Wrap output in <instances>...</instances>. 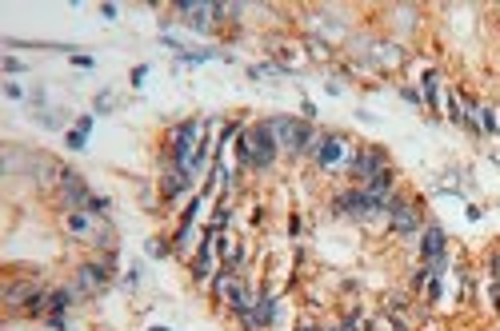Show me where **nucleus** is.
I'll return each mask as SVG.
<instances>
[{"label":"nucleus","instance_id":"obj_22","mask_svg":"<svg viewBox=\"0 0 500 331\" xmlns=\"http://www.w3.org/2000/svg\"><path fill=\"white\" fill-rule=\"evenodd\" d=\"M0 68H4L8 76H24V72H28V64H24V60H17L12 52H8L4 60H0Z\"/></svg>","mask_w":500,"mask_h":331},{"label":"nucleus","instance_id":"obj_36","mask_svg":"<svg viewBox=\"0 0 500 331\" xmlns=\"http://www.w3.org/2000/svg\"><path fill=\"white\" fill-rule=\"evenodd\" d=\"M296 331H320V328H296Z\"/></svg>","mask_w":500,"mask_h":331},{"label":"nucleus","instance_id":"obj_18","mask_svg":"<svg viewBox=\"0 0 500 331\" xmlns=\"http://www.w3.org/2000/svg\"><path fill=\"white\" fill-rule=\"evenodd\" d=\"M77 288H57V292L48 295V315H64L73 303H77Z\"/></svg>","mask_w":500,"mask_h":331},{"label":"nucleus","instance_id":"obj_34","mask_svg":"<svg viewBox=\"0 0 500 331\" xmlns=\"http://www.w3.org/2000/svg\"><path fill=\"white\" fill-rule=\"evenodd\" d=\"M100 17H104V20H116V17H120V8H116V4H100Z\"/></svg>","mask_w":500,"mask_h":331},{"label":"nucleus","instance_id":"obj_10","mask_svg":"<svg viewBox=\"0 0 500 331\" xmlns=\"http://www.w3.org/2000/svg\"><path fill=\"white\" fill-rule=\"evenodd\" d=\"M57 180H60V200H64V212H84L88 200H93V192H88V184L80 180V172H73V168H57Z\"/></svg>","mask_w":500,"mask_h":331},{"label":"nucleus","instance_id":"obj_1","mask_svg":"<svg viewBox=\"0 0 500 331\" xmlns=\"http://www.w3.org/2000/svg\"><path fill=\"white\" fill-rule=\"evenodd\" d=\"M204 136H209V124L200 120V116H189V120H180L173 128V144H169V152H173V168H180L184 176H189V184H196V176H204L200 172V144H204Z\"/></svg>","mask_w":500,"mask_h":331},{"label":"nucleus","instance_id":"obj_2","mask_svg":"<svg viewBox=\"0 0 500 331\" xmlns=\"http://www.w3.org/2000/svg\"><path fill=\"white\" fill-rule=\"evenodd\" d=\"M276 156H280V148H276V136H272L269 120H260L252 128H240V136H236V160H240V168L269 172L276 164Z\"/></svg>","mask_w":500,"mask_h":331},{"label":"nucleus","instance_id":"obj_13","mask_svg":"<svg viewBox=\"0 0 500 331\" xmlns=\"http://www.w3.org/2000/svg\"><path fill=\"white\" fill-rule=\"evenodd\" d=\"M200 203H204V196H193L189 200V208L180 212V228H176V239H173V252H189V243H193V223H196V216H200Z\"/></svg>","mask_w":500,"mask_h":331},{"label":"nucleus","instance_id":"obj_17","mask_svg":"<svg viewBox=\"0 0 500 331\" xmlns=\"http://www.w3.org/2000/svg\"><path fill=\"white\" fill-rule=\"evenodd\" d=\"M160 188H164V196H169V200H176V196H180V192H189V176H184V172H180V168H173V172H164V176H160Z\"/></svg>","mask_w":500,"mask_h":331},{"label":"nucleus","instance_id":"obj_30","mask_svg":"<svg viewBox=\"0 0 500 331\" xmlns=\"http://www.w3.org/2000/svg\"><path fill=\"white\" fill-rule=\"evenodd\" d=\"M73 64L84 68V72H88V68H97V60H93V56H84V52H73Z\"/></svg>","mask_w":500,"mask_h":331},{"label":"nucleus","instance_id":"obj_7","mask_svg":"<svg viewBox=\"0 0 500 331\" xmlns=\"http://www.w3.org/2000/svg\"><path fill=\"white\" fill-rule=\"evenodd\" d=\"M385 168H392L385 156V148H356L352 160H348V176H352L356 184H368V180H376Z\"/></svg>","mask_w":500,"mask_h":331},{"label":"nucleus","instance_id":"obj_5","mask_svg":"<svg viewBox=\"0 0 500 331\" xmlns=\"http://www.w3.org/2000/svg\"><path fill=\"white\" fill-rule=\"evenodd\" d=\"M421 263H428V272L436 279H444V272L452 268V259H448V236H444L441 223H424L421 232Z\"/></svg>","mask_w":500,"mask_h":331},{"label":"nucleus","instance_id":"obj_3","mask_svg":"<svg viewBox=\"0 0 500 331\" xmlns=\"http://www.w3.org/2000/svg\"><path fill=\"white\" fill-rule=\"evenodd\" d=\"M269 128L276 136V148L289 152V156H312L316 144H320V132L312 128L308 120H296V116H272Z\"/></svg>","mask_w":500,"mask_h":331},{"label":"nucleus","instance_id":"obj_11","mask_svg":"<svg viewBox=\"0 0 500 331\" xmlns=\"http://www.w3.org/2000/svg\"><path fill=\"white\" fill-rule=\"evenodd\" d=\"M216 256H220V252H216V232L209 228V232L200 236V248H196L193 268H189L196 283H209V279L216 276V272H220V263H216Z\"/></svg>","mask_w":500,"mask_h":331},{"label":"nucleus","instance_id":"obj_32","mask_svg":"<svg viewBox=\"0 0 500 331\" xmlns=\"http://www.w3.org/2000/svg\"><path fill=\"white\" fill-rule=\"evenodd\" d=\"M4 96H8V100H24V88H20V84H12V80H8V84H4Z\"/></svg>","mask_w":500,"mask_h":331},{"label":"nucleus","instance_id":"obj_4","mask_svg":"<svg viewBox=\"0 0 500 331\" xmlns=\"http://www.w3.org/2000/svg\"><path fill=\"white\" fill-rule=\"evenodd\" d=\"M336 212L340 216H348V220H381V216H388V200H381V196H372L368 188H345L340 196H336Z\"/></svg>","mask_w":500,"mask_h":331},{"label":"nucleus","instance_id":"obj_19","mask_svg":"<svg viewBox=\"0 0 500 331\" xmlns=\"http://www.w3.org/2000/svg\"><path fill=\"white\" fill-rule=\"evenodd\" d=\"M4 295H8V303H32L40 292L32 288V283H8V288H4Z\"/></svg>","mask_w":500,"mask_h":331},{"label":"nucleus","instance_id":"obj_26","mask_svg":"<svg viewBox=\"0 0 500 331\" xmlns=\"http://www.w3.org/2000/svg\"><path fill=\"white\" fill-rule=\"evenodd\" d=\"M428 279H432V272H428V263H421V268L412 272V288L421 292V288H424V283H428Z\"/></svg>","mask_w":500,"mask_h":331},{"label":"nucleus","instance_id":"obj_16","mask_svg":"<svg viewBox=\"0 0 500 331\" xmlns=\"http://www.w3.org/2000/svg\"><path fill=\"white\" fill-rule=\"evenodd\" d=\"M68 232L73 236H80V239H93L97 236V216H88V212H68Z\"/></svg>","mask_w":500,"mask_h":331},{"label":"nucleus","instance_id":"obj_28","mask_svg":"<svg viewBox=\"0 0 500 331\" xmlns=\"http://www.w3.org/2000/svg\"><path fill=\"white\" fill-rule=\"evenodd\" d=\"M428 299H432V303H441V299H444V283L436 276L428 279Z\"/></svg>","mask_w":500,"mask_h":331},{"label":"nucleus","instance_id":"obj_27","mask_svg":"<svg viewBox=\"0 0 500 331\" xmlns=\"http://www.w3.org/2000/svg\"><path fill=\"white\" fill-rule=\"evenodd\" d=\"M401 96H404V100H408V104H412V108H421V104H424L421 88H408V84H404V88H401Z\"/></svg>","mask_w":500,"mask_h":331},{"label":"nucleus","instance_id":"obj_24","mask_svg":"<svg viewBox=\"0 0 500 331\" xmlns=\"http://www.w3.org/2000/svg\"><path fill=\"white\" fill-rule=\"evenodd\" d=\"M144 248H148V256H153V259H164L169 252H173V243H169V239H148Z\"/></svg>","mask_w":500,"mask_h":331},{"label":"nucleus","instance_id":"obj_8","mask_svg":"<svg viewBox=\"0 0 500 331\" xmlns=\"http://www.w3.org/2000/svg\"><path fill=\"white\" fill-rule=\"evenodd\" d=\"M276 319H280V299H276L272 292H260L256 299H252L249 312L240 315L244 331H269V328H276Z\"/></svg>","mask_w":500,"mask_h":331},{"label":"nucleus","instance_id":"obj_12","mask_svg":"<svg viewBox=\"0 0 500 331\" xmlns=\"http://www.w3.org/2000/svg\"><path fill=\"white\" fill-rule=\"evenodd\" d=\"M316 168H336V164H348L352 156H348V140L345 136H336V132H328L320 136V144H316Z\"/></svg>","mask_w":500,"mask_h":331},{"label":"nucleus","instance_id":"obj_15","mask_svg":"<svg viewBox=\"0 0 500 331\" xmlns=\"http://www.w3.org/2000/svg\"><path fill=\"white\" fill-rule=\"evenodd\" d=\"M421 96H424L428 108H441L444 104L441 100V72H436V68H428V72L421 76Z\"/></svg>","mask_w":500,"mask_h":331},{"label":"nucleus","instance_id":"obj_25","mask_svg":"<svg viewBox=\"0 0 500 331\" xmlns=\"http://www.w3.org/2000/svg\"><path fill=\"white\" fill-rule=\"evenodd\" d=\"M113 100H116L113 92H100V96H97V108H93V116H108V112H113Z\"/></svg>","mask_w":500,"mask_h":331},{"label":"nucleus","instance_id":"obj_31","mask_svg":"<svg viewBox=\"0 0 500 331\" xmlns=\"http://www.w3.org/2000/svg\"><path fill=\"white\" fill-rule=\"evenodd\" d=\"M144 76H148V64H136L133 76H128V80H133V88H140V84H144Z\"/></svg>","mask_w":500,"mask_h":331},{"label":"nucleus","instance_id":"obj_23","mask_svg":"<svg viewBox=\"0 0 500 331\" xmlns=\"http://www.w3.org/2000/svg\"><path fill=\"white\" fill-rule=\"evenodd\" d=\"M64 144L73 148V152H84V144H88V136H84L80 128H68V132H64Z\"/></svg>","mask_w":500,"mask_h":331},{"label":"nucleus","instance_id":"obj_20","mask_svg":"<svg viewBox=\"0 0 500 331\" xmlns=\"http://www.w3.org/2000/svg\"><path fill=\"white\" fill-rule=\"evenodd\" d=\"M441 112L448 116V120H452V124H464V100H461L456 92H448V96H444Z\"/></svg>","mask_w":500,"mask_h":331},{"label":"nucleus","instance_id":"obj_29","mask_svg":"<svg viewBox=\"0 0 500 331\" xmlns=\"http://www.w3.org/2000/svg\"><path fill=\"white\" fill-rule=\"evenodd\" d=\"M93 124H97V116H93V112H84V116H77V124H73V128H80L84 136H88V132H93Z\"/></svg>","mask_w":500,"mask_h":331},{"label":"nucleus","instance_id":"obj_9","mask_svg":"<svg viewBox=\"0 0 500 331\" xmlns=\"http://www.w3.org/2000/svg\"><path fill=\"white\" fill-rule=\"evenodd\" d=\"M108 283H113V256L93 259V263H80V272H77V292L80 295H100V292H108Z\"/></svg>","mask_w":500,"mask_h":331},{"label":"nucleus","instance_id":"obj_33","mask_svg":"<svg viewBox=\"0 0 500 331\" xmlns=\"http://www.w3.org/2000/svg\"><path fill=\"white\" fill-rule=\"evenodd\" d=\"M48 328L52 331H68V319H64V315H48Z\"/></svg>","mask_w":500,"mask_h":331},{"label":"nucleus","instance_id":"obj_21","mask_svg":"<svg viewBox=\"0 0 500 331\" xmlns=\"http://www.w3.org/2000/svg\"><path fill=\"white\" fill-rule=\"evenodd\" d=\"M481 132L484 136H500V120H497V112L488 108V104H481Z\"/></svg>","mask_w":500,"mask_h":331},{"label":"nucleus","instance_id":"obj_14","mask_svg":"<svg viewBox=\"0 0 500 331\" xmlns=\"http://www.w3.org/2000/svg\"><path fill=\"white\" fill-rule=\"evenodd\" d=\"M176 12H180V20H184L193 32H209L212 4H193V0H180V4H176Z\"/></svg>","mask_w":500,"mask_h":331},{"label":"nucleus","instance_id":"obj_6","mask_svg":"<svg viewBox=\"0 0 500 331\" xmlns=\"http://www.w3.org/2000/svg\"><path fill=\"white\" fill-rule=\"evenodd\" d=\"M388 228L396 232V236H404V239H412V236H421L424 232V216H421V208L408 200V196H392L388 200Z\"/></svg>","mask_w":500,"mask_h":331},{"label":"nucleus","instance_id":"obj_35","mask_svg":"<svg viewBox=\"0 0 500 331\" xmlns=\"http://www.w3.org/2000/svg\"><path fill=\"white\" fill-rule=\"evenodd\" d=\"M148 331H173V328H164V323H156V328H148Z\"/></svg>","mask_w":500,"mask_h":331}]
</instances>
